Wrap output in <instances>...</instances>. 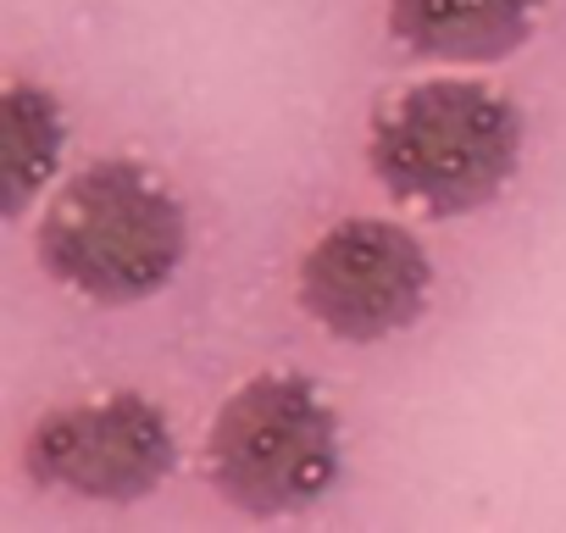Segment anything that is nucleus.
<instances>
[{
  "instance_id": "f257e3e1",
  "label": "nucleus",
  "mask_w": 566,
  "mask_h": 533,
  "mask_svg": "<svg viewBox=\"0 0 566 533\" xmlns=\"http://www.w3.org/2000/svg\"><path fill=\"white\" fill-rule=\"evenodd\" d=\"M189 255L178 195L139 161H90L40 222V266L84 301L134 306L172 284Z\"/></svg>"
},
{
  "instance_id": "39448f33",
  "label": "nucleus",
  "mask_w": 566,
  "mask_h": 533,
  "mask_svg": "<svg viewBox=\"0 0 566 533\" xmlns=\"http://www.w3.org/2000/svg\"><path fill=\"white\" fill-rule=\"evenodd\" d=\"M172 428L145 395H106L84 406H62L34 422L23 445V467L45 489H67L78 500H145L172 472Z\"/></svg>"
},
{
  "instance_id": "7ed1b4c3",
  "label": "nucleus",
  "mask_w": 566,
  "mask_h": 533,
  "mask_svg": "<svg viewBox=\"0 0 566 533\" xmlns=\"http://www.w3.org/2000/svg\"><path fill=\"white\" fill-rule=\"evenodd\" d=\"M211 489L244 516H290L328 494L339 472V422L301 373L239 384L206 433Z\"/></svg>"
},
{
  "instance_id": "f03ea898",
  "label": "nucleus",
  "mask_w": 566,
  "mask_h": 533,
  "mask_svg": "<svg viewBox=\"0 0 566 533\" xmlns=\"http://www.w3.org/2000/svg\"><path fill=\"white\" fill-rule=\"evenodd\" d=\"M373 178L428 217H467L505 195L522 161L516 106L472 79H428L395 95L367 145Z\"/></svg>"
},
{
  "instance_id": "423d86ee",
  "label": "nucleus",
  "mask_w": 566,
  "mask_h": 533,
  "mask_svg": "<svg viewBox=\"0 0 566 533\" xmlns=\"http://www.w3.org/2000/svg\"><path fill=\"white\" fill-rule=\"evenodd\" d=\"M538 18V0H389V34L422 62H505Z\"/></svg>"
},
{
  "instance_id": "20e7f679",
  "label": "nucleus",
  "mask_w": 566,
  "mask_h": 533,
  "mask_svg": "<svg viewBox=\"0 0 566 533\" xmlns=\"http://www.w3.org/2000/svg\"><path fill=\"white\" fill-rule=\"evenodd\" d=\"M433 266L411 228L389 217L334 222L295 273L301 312L345 345H373L411 328L428 306Z\"/></svg>"
},
{
  "instance_id": "0eeeda50",
  "label": "nucleus",
  "mask_w": 566,
  "mask_h": 533,
  "mask_svg": "<svg viewBox=\"0 0 566 533\" xmlns=\"http://www.w3.org/2000/svg\"><path fill=\"white\" fill-rule=\"evenodd\" d=\"M62 106L51 90L12 79L7 84V217H23L45 189L62 156Z\"/></svg>"
}]
</instances>
